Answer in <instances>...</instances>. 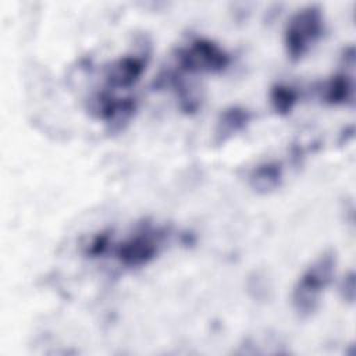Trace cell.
Wrapping results in <instances>:
<instances>
[{
    "mask_svg": "<svg viewBox=\"0 0 356 356\" xmlns=\"http://www.w3.org/2000/svg\"><path fill=\"white\" fill-rule=\"evenodd\" d=\"M252 114L239 106H232L225 108L217 121L214 131V143L221 145L227 142L232 135L239 132L250 121Z\"/></svg>",
    "mask_w": 356,
    "mask_h": 356,
    "instance_id": "obj_7",
    "label": "cell"
},
{
    "mask_svg": "<svg viewBox=\"0 0 356 356\" xmlns=\"http://www.w3.org/2000/svg\"><path fill=\"white\" fill-rule=\"evenodd\" d=\"M146 65L143 56L127 54L110 64L106 68V83L111 89L129 88L142 75Z\"/></svg>",
    "mask_w": 356,
    "mask_h": 356,
    "instance_id": "obj_6",
    "label": "cell"
},
{
    "mask_svg": "<svg viewBox=\"0 0 356 356\" xmlns=\"http://www.w3.org/2000/svg\"><path fill=\"white\" fill-rule=\"evenodd\" d=\"M163 232L146 225L127 241L121 242L115 250V257L125 267H140L147 264L159 252Z\"/></svg>",
    "mask_w": 356,
    "mask_h": 356,
    "instance_id": "obj_4",
    "label": "cell"
},
{
    "mask_svg": "<svg viewBox=\"0 0 356 356\" xmlns=\"http://www.w3.org/2000/svg\"><path fill=\"white\" fill-rule=\"evenodd\" d=\"M135 107V99H117L108 90H102L89 100L90 111L97 118H102L110 124L127 121L134 114Z\"/></svg>",
    "mask_w": 356,
    "mask_h": 356,
    "instance_id": "obj_5",
    "label": "cell"
},
{
    "mask_svg": "<svg viewBox=\"0 0 356 356\" xmlns=\"http://www.w3.org/2000/svg\"><path fill=\"white\" fill-rule=\"evenodd\" d=\"M339 289H341L342 298L352 303L355 299V274L352 271L346 277H343Z\"/></svg>",
    "mask_w": 356,
    "mask_h": 356,
    "instance_id": "obj_12",
    "label": "cell"
},
{
    "mask_svg": "<svg viewBox=\"0 0 356 356\" xmlns=\"http://www.w3.org/2000/svg\"><path fill=\"white\" fill-rule=\"evenodd\" d=\"M335 264V252L325 250L303 271L292 292V305L299 317L306 318L316 312L323 291L332 281Z\"/></svg>",
    "mask_w": 356,
    "mask_h": 356,
    "instance_id": "obj_1",
    "label": "cell"
},
{
    "mask_svg": "<svg viewBox=\"0 0 356 356\" xmlns=\"http://www.w3.org/2000/svg\"><path fill=\"white\" fill-rule=\"evenodd\" d=\"M108 235L106 234H99L96 235L88 245V249H86V253L90 254V256H100L106 252V249L108 248Z\"/></svg>",
    "mask_w": 356,
    "mask_h": 356,
    "instance_id": "obj_11",
    "label": "cell"
},
{
    "mask_svg": "<svg viewBox=\"0 0 356 356\" xmlns=\"http://www.w3.org/2000/svg\"><path fill=\"white\" fill-rule=\"evenodd\" d=\"M323 33V14L317 6L299 10L285 29V49L292 61L300 60Z\"/></svg>",
    "mask_w": 356,
    "mask_h": 356,
    "instance_id": "obj_2",
    "label": "cell"
},
{
    "mask_svg": "<svg viewBox=\"0 0 356 356\" xmlns=\"http://www.w3.org/2000/svg\"><path fill=\"white\" fill-rule=\"evenodd\" d=\"M324 99L330 104H353V76L348 72L334 75L324 88Z\"/></svg>",
    "mask_w": 356,
    "mask_h": 356,
    "instance_id": "obj_9",
    "label": "cell"
},
{
    "mask_svg": "<svg viewBox=\"0 0 356 356\" xmlns=\"http://www.w3.org/2000/svg\"><path fill=\"white\" fill-rule=\"evenodd\" d=\"M282 179V167L277 161H267L254 167L249 175L250 186L260 193H267L280 186Z\"/></svg>",
    "mask_w": 356,
    "mask_h": 356,
    "instance_id": "obj_8",
    "label": "cell"
},
{
    "mask_svg": "<svg viewBox=\"0 0 356 356\" xmlns=\"http://www.w3.org/2000/svg\"><path fill=\"white\" fill-rule=\"evenodd\" d=\"M178 70L184 72H220L229 64V56L209 39H195L175 53Z\"/></svg>",
    "mask_w": 356,
    "mask_h": 356,
    "instance_id": "obj_3",
    "label": "cell"
},
{
    "mask_svg": "<svg viewBox=\"0 0 356 356\" xmlns=\"http://www.w3.org/2000/svg\"><path fill=\"white\" fill-rule=\"evenodd\" d=\"M270 99H271V104H273V108L275 110V113L284 115V114L291 113L295 103L298 102V92L292 86L280 83V85L273 86Z\"/></svg>",
    "mask_w": 356,
    "mask_h": 356,
    "instance_id": "obj_10",
    "label": "cell"
}]
</instances>
